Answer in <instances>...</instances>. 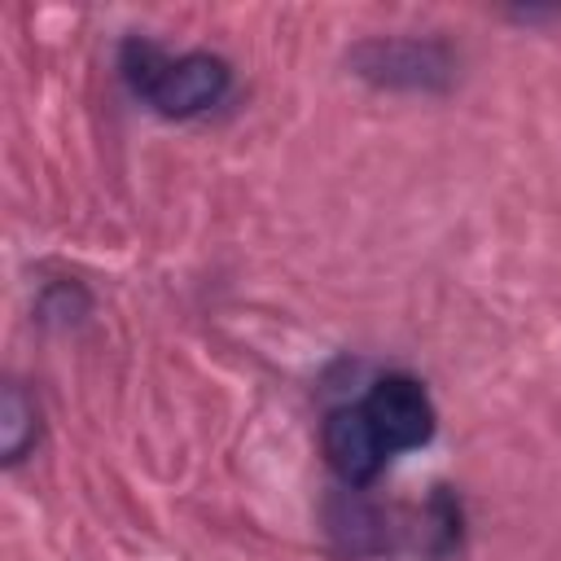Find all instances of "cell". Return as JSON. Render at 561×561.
I'll use <instances>...</instances> for the list:
<instances>
[{
  "label": "cell",
  "mask_w": 561,
  "mask_h": 561,
  "mask_svg": "<svg viewBox=\"0 0 561 561\" xmlns=\"http://www.w3.org/2000/svg\"><path fill=\"white\" fill-rule=\"evenodd\" d=\"M35 438H39L35 399L18 381H9L4 403H0V456H4V465H18L26 456V447H35Z\"/></svg>",
  "instance_id": "5"
},
{
  "label": "cell",
  "mask_w": 561,
  "mask_h": 561,
  "mask_svg": "<svg viewBox=\"0 0 561 561\" xmlns=\"http://www.w3.org/2000/svg\"><path fill=\"white\" fill-rule=\"evenodd\" d=\"M364 412L377 425V434H381V443H386L390 456L394 451L425 447L434 438V421H438L425 386L416 377H408V373L377 377L373 390H368V399H364Z\"/></svg>",
  "instance_id": "2"
},
{
  "label": "cell",
  "mask_w": 561,
  "mask_h": 561,
  "mask_svg": "<svg viewBox=\"0 0 561 561\" xmlns=\"http://www.w3.org/2000/svg\"><path fill=\"white\" fill-rule=\"evenodd\" d=\"M320 447H324V460L329 469L346 482V486H368L381 465H386V443L377 434V425L368 421L364 403L359 408H333L320 425Z\"/></svg>",
  "instance_id": "4"
},
{
  "label": "cell",
  "mask_w": 561,
  "mask_h": 561,
  "mask_svg": "<svg viewBox=\"0 0 561 561\" xmlns=\"http://www.w3.org/2000/svg\"><path fill=\"white\" fill-rule=\"evenodd\" d=\"M228 83H232V70H228L224 57H215V53H184V57H167V66L153 79V88L145 92V101L162 118H193V114L219 105Z\"/></svg>",
  "instance_id": "3"
},
{
  "label": "cell",
  "mask_w": 561,
  "mask_h": 561,
  "mask_svg": "<svg viewBox=\"0 0 561 561\" xmlns=\"http://www.w3.org/2000/svg\"><path fill=\"white\" fill-rule=\"evenodd\" d=\"M351 70L377 88L438 92L451 83L456 61L438 39H364L351 48Z\"/></svg>",
  "instance_id": "1"
}]
</instances>
